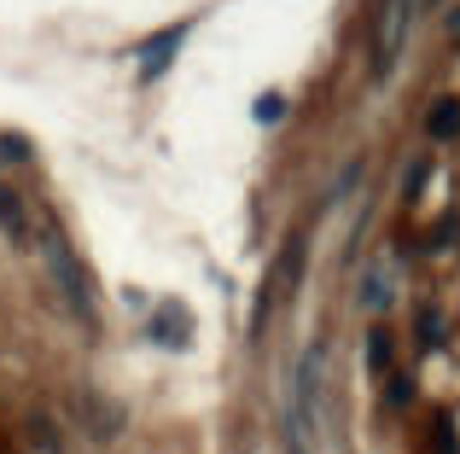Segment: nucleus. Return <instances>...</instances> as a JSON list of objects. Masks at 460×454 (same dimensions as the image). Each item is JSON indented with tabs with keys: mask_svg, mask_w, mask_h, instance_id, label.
Here are the masks:
<instances>
[{
	"mask_svg": "<svg viewBox=\"0 0 460 454\" xmlns=\"http://www.w3.org/2000/svg\"><path fill=\"white\" fill-rule=\"evenodd\" d=\"M408 23H414V0H379V18H373V76H391L396 58H402Z\"/></svg>",
	"mask_w": 460,
	"mask_h": 454,
	"instance_id": "3",
	"label": "nucleus"
},
{
	"mask_svg": "<svg viewBox=\"0 0 460 454\" xmlns=\"http://www.w3.org/2000/svg\"><path fill=\"white\" fill-rule=\"evenodd\" d=\"M181 41H187V23H169V30H157L152 41H140V76L157 82L169 70V58L181 53Z\"/></svg>",
	"mask_w": 460,
	"mask_h": 454,
	"instance_id": "4",
	"label": "nucleus"
},
{
	"mask_svg": "<svg viewBox=\"0 0 460 454\" xmlns=\"http://www.w3.org/2000/svg\"><path fill=\"white\" fill-rule=\"evenodd\" d=\"M367 367H373V373L391 367V332H367Z\"/></svg>",
	"mask_w": 460,
	"mask_h": 454,
	"instance_id": "9",
	"label": "nucleus"
},
{
	"mask_svg": "<svg viewBox=\"0 0 460 454\" xmlns=\"http://www.w3.org/2000/svg\"><path fill=\"white\" fill-rule=\"evenodd\" d=\"M431 454H460V432L449 414H438V425H431Z\"/></svg>",
	"mask_w": 460,
	"mask_h": 454,
	"instance_id": "8",
	"label": "nucleus"
},
{
	"mask_svg": "<svg viewBox=\"0 0 460 454\" xmlns=\"http://www.w3.org/2000/svg\"><path fill=\"white\" fill-rule=\"evenodd\" d=\"M41 250H47V268H53V280H58V292H65L70 315H76L82 327H93V320H100V309H93V280H88V268L76 262V250L65 245V233H58V227H47Z\"/></svg>",
	"mask_w": 460,
	"mask_h": 454,
	"instance_id": "1",
	"label": "nucleus"
},
{
	"mask_svg": "<svg viewBox=\"0 0 460 454\" xmlns=\"http://www.w3.org/2000/svg\"><path fill=\"white\" fill-rule=\"evenodd\" d=\"M426 135H431V140H455V135H460V100H455V93L431 100V111H426Z\"/></svg>",
	"mask_w": 460,
	"mask_h": 454,
	"instance_id": "5",
	"label": "nucleus"
},
{
	"mask_svg": "<svg viewBox=\"0 0 460 454\" xmlns=\"http://www.w3.org/2000/svg\"><path fill=\"white\" fill-rule=\"evenodd\" d=\"M0 233H6V239H23V233H30V227H23V210H18V198H12L6 187H0Z\"/></svg>",
	"mask_w": 460,
	"mask_h": 454,
	"instance_id": "7",
	"label": "nucleus"
},
{
	"mask_svg": "<svg viewBox=\"0 0 460 454\" xmlns=\"http://www.w3.org/2000/svg\"><path fill=\"white\" fill-rule=\"evenodd\" d=\"M297 274H304V239L292 233V239H286V250H280V262L269 268V280H262V292H257V309H251V338H262L269 315L297 292Z\"/></svg>",
	"mask_w": 460,
	"mask_h": 454,
	"instance_id": "2",
	"label": "nucleus"
},
{
	"mask_svg": "<svg viewBox=\"0 0 460 454\" xmlns=\"http://www.w3.org/2000/svg\"><path fill=\"white\" fill-rule=\"evenodd\" d=\"M408 397H414V385H408V379H396V385H391V408H402Z\"/></svg>",
	"mask_w": 460,
	"mask_h": 454,
	"instance_id": "12",
	"label": "nucleus"
},
{
	"mask_svg": "<svg viewBox=\"0 0 460 454\" xmlns=\"http://www.w3.org/2000/svg\"><path fill=\"white\" fill-rule=\"evenodd\" d=\"M449 41H460V12H449Z\"/></svg>",
	"mask_w": 460,
	"mask_h": 454,
	"instance_id": "13",
	"label": "nucleus"
},
{
	"mask_svg": "<svg viewBox=\"0 0 460 454\" xmlns=\"http://www.w3.org/2000/svg\"><path fill=\"white\" fill-rule=\"evenodd\" d=\"M30 158V140L23 135H0V163H23Z\"/></svg>",
	"mask_w": 460,
	"mask_h": 454,
	"instance_id": "11",
	"label": "nucleus"
},
{
	"mask_svg": "<svg viewBox=\"0 0 460 454\" xmlns=\"http://www.w3.org/2000/svg\"><path fill=\"white\" fill-rule=\"evenodd\" d=\"M251 117H257V123H280V117H286V100H280V93H262V100L251 105Z\"/></svg>",
	"mask_w": 460,
	"mask_h": 454,
	"instance_id": "10",
	"label": "nucleus"
},
{
	"mask_svg": "<svg viewBox=\"0 0 460 454\" xmlns=\"http://www.w3.org/2000/svg\"><path fill=\"white\" fill-rule=\"evenodd\" d=\"M152 332H157V344H187V332H192L187 327V309H157V327Z\"/></svg>",
	"mask_w": 460,
	"mask_h": 454,
	"instance_id": "6",
	"label": "nucleus"
}]
</instances>
